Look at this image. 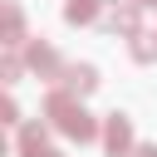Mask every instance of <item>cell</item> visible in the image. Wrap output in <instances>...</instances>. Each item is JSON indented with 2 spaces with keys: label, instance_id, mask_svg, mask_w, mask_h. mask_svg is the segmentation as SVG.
Instances as JSON below:
<instances>
[{
  "label": "cell",
  "instance_id": "obj_1",
  "mask_svg": "<svg viewBox=\"0 0 157 157\" xmlns=\"http://www.w3.org/2000/svg\"><path fill=\"white\" fill-rule=\"evenodd\" d=\"M44 113H49V118H54V123H59L69 137H78V142H88V137H93V118H88V113L74 103V93H64V88H59V93H49Z\"/></svg>",
  "mask_w": 157,
  "mask_h": 157
},
{
  "label": "cell",
  "instance_id": "obj_2",
  "mask_svg": "<svg viewBox=\"0 0 157 157\" xmlns=\"http://www.w3.org/2000/svg\"><path fill=\"white\" fill-rule=\"evenodd\" d=\"M103 142H108V152H113V157H123V152L132 147V123H128L123 113H113V118H108V128H103Z\"/></svg>",
  "mask_w": 157,
  "mask_h": 157
},
{
  "label": "cell",
  "instance_id": "obj_3",
  "mask_svg": "<svg viewBox=\"0 0 157 157\" xmlns=\"http://www.w3.org/2000/svg\"><path fill=\"white\" fill-rule=\"evenodd\" d=\"M93 83H98V74H93L88 64H69V69H64V93H88Z\"/></svg>",
  "mask_w": 157,
  "mask_h": 157
},
{
  "label": "cell",
  "instance_id": "obj_4",
  "mask_svg": "<svg viewBox=\"0 0 157 157\" xmlns=\"http://www.w3.org/2000/svg\"><path fill=\"white\" fill-rule=\"evenodd\" d=\"M29 69H39V74H44V78H49V74H64V69H59V59H54V49H49V44H34V49H29Z\"/></svg>",
  "mask_w": 157,
  "mask_h": 157
},
{
  "label": "cell",
  "instance_id": "obj_5",
  "mask_svg": "<svg viewBox=\"0 0 157 157\" xmlns=\"http://www.w3.org/2000/svg\"><path fill=\"white\" fill-rule=\"evenodd\" d=\"M93 15H98V0H69L64 5V20L69 25H88Z\"/></svg>",
  "mask_w": 157,
  "mask_h": 157
},
{
  "label": "cell",
  "instance_id": "obj_6",
  "mask_svg": "<svg viewBox=\"0 0 157 157\" xmlns=\"http://www.w3.org/2000/svg\"><path fill=\"white\" fill-rule=\"evenodd\" d=\"M108 29H123V34H132V29H137V10H132V5H118V10L108 15Z\"/></svg>",
  "mask_w": 157,
  "mask_h": 157
},
{
  "label": "cell",
  "instance_id": "obj_7",
  "mask_svg": "<svg viewBox=\"0 0 157 157\" xmlns=\"http://www.w3.org/2000/svg\"><path fill=\"white\" fill-rule=\"evenodd\" d=\"M132 59H137V64H152V59H157V34H137Z\"/></svg>",
  "mask_w": 157,
  "mask_h": 157
},
{
  "label": "cell",
  "instance_id": "obj_8",
  "mask_svg": "<svg viewBox=\"0 0 157 157\" xmlns=\"http://www.w3.org/2000/svg\"><path fill=\"white\" fill-rule=\"evenodd\" d=\"M20 29H25V20H20V10L10 5V10H5V44H15V39H20Z\"/></svg>",
  "mask_w": 157,
  "mask_h": 157
},
{
  "label": "cell",
  "instance_id": "obj_9",
  "mask_svg": "<svg viewBox=\"0 0 157 157\" xmlns=\"http://www.w3.org/2000/svg\"><path fill=\"white\" fill-rule=\"evenodd\" d=\"M25 157H59V152H49V147H34V152H25Z\"/></svg>",
  "mask_w": 157,
  "mask_h": 157
},
{
  "label": "cell",
  "instance_id": "obj_10",
  "mask_svg": "<svg viewBox=\"0 0 157 157\" xmlns=\"http://www.w3.org/2000/svg\"><path fill=\"white\" fill-rule=\"evenodd\" d=\"M137 157H157V147H137Z\"/></svg>",
  "mask_w": 157,
  "mask_h": 157
}]
</instances>
